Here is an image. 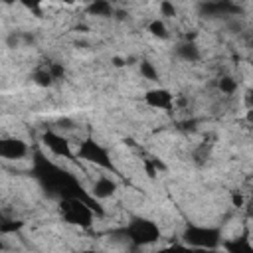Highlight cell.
<instances>
[{
    "label": "cell",
    "mask_w": 253,
    "mask_h": 253,
    "mask_svg": "<svg viewBox=\"0 0 253 253\" xmlns=\"http://www.w3.org/2000/svg\"><path fill=\"white\" fill-rule=\"evenodd\" d=\"M43 144L47 146V150H51V154L55 156H63V158H71V148H69V140L65 136H61L59 132L53 130H45L42 136Z\"/></svg>",
    "instance_id": "8992f818"
},
{
    "label": "cell",
    "mask_w": 253,
    "mask_h": 253,
    "mask_svg": "<svg viewBox=\"0 0 253 253\" xmlns=\"http://www.w3.org/2000/svg\"><path fill=\"white\" fill-rule=\"evenodd\" d=\"M125 63H126V61H125V59H121V57H115V59H113V65H115V67H123Z\"/></svg>",
    "instance_id": "44dd1931"
},
{
    "label": "cell",
    "mask_w": 253,
    "mask_h": 253,
    "mask_svg": "<svg viewBox=\"0 0 253 253\" xmlns=\"http://www.w3.org/2000/svg\"><path fill=\"white\" fill-rule=\"evenodd\" d=\"M79 253H99V251H95V249H85V251H79Z\"/></svg>",
    "instance_id": "603a6c76"
},
{
    "label": "cell",
    "mask_w": 253,
    "mask_h": 253,
    "mask_svg": "<svg viewBox=\"0 0 253 253\" xmlns=\"http://www.w3.org/2000/svg\"><path fill=\"white\" fill-rule=\"evenodd\" d=\"M215 253H221V251H215ZM223 253H225V251H223Z\"/></svg>",
    "instance_id": "d4e9b609"
},
{
    "label": "cell",
    "mask_w": 253,
    "mask_h": 253,
    "mask_svg": "<svg viewBox=\"0 0 253 253\" xmlns=\"http://www.w3.org/2000/svg\"><path fill=\"white\" fill-rule=\"evenodd\" d=\"M121 233L134 247H146L160 239V227L154 221L144 219V217H134L130 223H126L121 229Z\"/></svg>",
    "instance_id": "3957f363"
},
{
    "label": "cell",
    "mask_w": 253,
    "mask_h": 253,
    "mask_svg": "<svg viewBox=\"0 0 253 253\" xmlns=\"http://www.w3.org/2000/svg\"><path fill=\"white\" fill-rule=\"evenodd\" d=\"M59 213L63 217V221L71 223V225H79V227H91L95 221V211L91 210V206L83 200H59Z\"/></svg>",
    "instance_id": "277c9868"
},
{
    "label": "cell",
    "mask_w": 253,
    "mask_h": 253,
    "mask_svg": "<svg viewBox=\"0 0 253 253\" xmlns=\"http://www.w3.org/2000/svg\"><path fill=\"white\" fill-rule=\"evenodd\" d=\"M0 221H2V219H0Z\"/></svg>",
    "instance_id": "484cf974"
},
{
    "label": "cell",
    "mask_w": 253,
    "mask_h": 253,
    "mask_svg": "<svg viewBox=\"0 0 253 253\" xmlns=\"http://www.w3.org/2000/svg\"><path fill=\"white\" fill-rule=\"evenodd\" d=\"M32 79H34V83H38L40 87H49V85L53 83V79H51V75H49L47 67L36 69V71L32 73Z\"/></svg>",
    "instance_id": "5bb4252c"
},
{
    "label": "cell",
    "mask_w": 253,
    "mask_h": 253,
    "mask_svg": "<svg viewBox=\"0 0 253 253\" xmlns=\"http://www.w3.org/2000/svg\"><path fill=\"white\" fill-rule=\"evenodd\" d=\"M160 12H162V16H176V8L170 2H162L160 4Z\"/></svg>",
    "instance_id": "d6986e66"
},
{
    "label": "cell",
    "mask_w": 253,
    "mask_h": 253,
    "mask_svg": "<svg viewBox=\"0 0 253 253\" xmlns=\"http://www.w3.org/2000/svg\"><path fill=\"white\" fill-rule=\"evenodd\" d=\"M32 174L34 178L40 182V186L53 198L57 200H83L91 206V210L95 211L97 217L105 215V210L101 208V204L91 198V194H87L81 186V182L67 170H63L61 166L53 164L51 160H47L42 152L34 154V166H32Z\"/></svg>",
    "instance_id": "6da1fadb"
},
{
    "label": "cell",
    "mask_w": 253,
    "mask_h": 253,
    "mask_svg": "<svg viewBox=\"0 0 253 253\" xmlns=\"http://www.w3.org/2000/svg\"><path fill=\"white\" fill-rule=\"evenodd\" d=\"M140 75L144 77V79H148V81H158V71H156V67L150 63V61H140Z\"/></svg>",
    "instance_id": "9a60e30c"
},
{
    "label": "cell",
    "mask_w": 253,
    "mask_h": 253,
    "mask_svg": "<svg viewBox=\"0 0 253 253\" xmlns=\"http://www.w3.org/2000/svg\"><path fill=\"white\" fill-rule=\"evenodd\" d=\"M176 55H178L180 59H184V61L194 63V61L200 59V49H198V45H196L194 42H184V43H180V45L176 47Z\"/></svg>",
    "instance_id": "8fae6325"
},
{
    "label": "cell",
    "mask_w": 253,
    "mask_h": 253,
    "mask_svg": "<svg viewBox=\"0 0 253 253\" xmlns=\"http://www.w3.org/2000/svg\"><path fill=\"white\" fill-rule=\"evenodd\" d=\"M77 158L79 160H85L89 164H95L99 168H105V170H111L115 172V164L111 160V154L107 152L105 146H101L95 138H85L83 142H79V148H77Z\"/></svg>",
    "instance_id": "5b68a950"
},
{
    "label": "cell",
    "mask_w": 253,
    "mask_h": 253,
    "mask_svg": "<svg viewBox=\"0 0 253 253\" xmlns=\"http://www.w3.org/2000/svg\"><path fill=\"white\" fill-rule=\"evenodd\" d=\"M30 152L28 144L20 138H0V158L20 160Z\"/></svg>",
    "instance_id": "52a82bcc"
},
{
    "label": "cell",
    "mask_w": 253,
    "mask_h": 253,
    "mask_svg": "<svg viewBox=\"0 0 253 253\" xmlns=\"http://www.w3.org/2000/svg\"><path fill=\"white\" fill-rule=\"evenodd\" d=\"M194 253H215V249H194Z\"/></svg>",
    "instance_id": "7402d4cb"
},
{
    "label": "cell",
    "mask_w": 253,
    "mask_h": 253,
    "mask_svg": "<svg viewBox=\"0 0 253 253\" xmlns=\"http://www.w3.org/2000/svg\"><path fill=\"white\" fill-rule=\"evenodd\" d=\"M144 103H146L148 107H152V109L170 111L172 105H174V95H172L168 89H162V87L150 89V91H146V95H144Z\"/></svg>",
    "instance_id": "ba28073f"
},
{
    "label": "cell",
    "mask_w": 253,
    "mask_h": 253,
    "mask_svg": "<svg viewBox=\"0 0 253 253\" xmlns=\"http://www.w3.org/2000/svg\"><path fill=\"white\" fill-rule=\"evenodd\" d=\"M47 71H49L51 79H59V77H63V73H65L63 65H59V63H51V65L47 67Z\"/></svg>",
    "instance_id": "ac0fdd59"
},
{
    "label": "cell",
    "mask_w": 253,
    "mask_h": 253,
    "mask_svg": "<svg viewBox=\"0 0 253 253\" xmlns=\"http://www.w3.org/2000/svg\"><path fill=\"white\" fill-rule=\"evenodd\" d=\"M87 12L91 16H111L113 14V6L111 2H105V0H97V2H91L87 6Z\"/></svg>",
    "instance_id": "7c38bea8"
},
{
    "label": "cell",
    "mask_w": 253,
    "mask_h": 253,
    "mask_svg": "<svg viewBox=\"0 0 253 253\" xmlns=\"http://www.w3.org/2000/svg\"><path fill=\"white\" fill-rule=\"evenodd\" d=\"M2 251H4V241L0 239V253H2Z\"/></svg>",
    "instance_id": "cb8c5ba5"
},
{
    "label": "cell",
    "mask_w": 253,
    "mask_h": 253,
    "mask_svg": "<svg viewBox=\"0 0 253 253\" xmlns=\"http://www.w3.org/2000/svg\"><path fill=\"white\" fill-rule=\"evenodd\" d=\"M233 204H235L237 208H241V206H243V198H241L239 194H233Z\"/></svg>",
    "instance_id": "ffe728a7"
},
{
    "label": "cell",
    "mask_w": 253,
    "mask_h": 253,
    "mask_svg": "<svg viewBox=\"0 0 253 253\" xmlns=\"http://www.w3.org/2000/svg\"><path fill=\"white\" fill-rule=\"evenodd\" d=\"M217 85H219V89H221L225 95H231V93L237 91V81H235L233 77H221Z\"/></svg>",
    "instance_id": "2e32d148"
},
{
    "label": "cell",
    "mask_w": 253,
    "mask_h": 253,
    "mask_svg": "<svg viewBox=\"0 0 253 253\" xmlns=\"http://www.w3.org/2000/svg\"><path fill=\"white\" fill-rule=\"evenodd\" d=\"M148 32L154 36V38H158V40H166L170 34H168V28H166V24H164V20H152L150 24H148Z\"/></svg>",
    "instance_id": "4fadbf2b"
},
{
    "label": "cell",
    "mask_w": 253,
    "mask_h": 253,
    "mask_svg": "<svg viewBox=\"0 0 253 253\" xmlns=\"http://www.w3.org/2000/svg\"><path fill=\"white\" fill-rule=\"evenodd\" d=\"M117 188H119V186H117V182H115L113 178L101 176V178L95 180V184H93V188H91V198H95L97 202H99V200H105V198H111V196H115Z\"/></svg>",
    "instance_id": "9c48e42d"
},
{
    "label": "cell",
    "mask_w": 253,
    "mask_h": 253,
    "mask_svg": "<svg viewBox=\"0 0 253 253\" xmlns=\"http://www.w3.org/2000/svg\"><path fill=\"white\" fill-rule=\"evenodd\" d=\"M182 243L190 249H217L221 245V229L192 223L182 231Z\"/></svg>",
    "instance_id": "7a4b0ae2"
},
{
    "label": "cell",
    "mask_w": 253,
    "mask_h": 253,
    "mask_svg": "<svg viewBox=\"0 0 253 253\" xmlns=\"http://www.w3.org/2000/svg\"><path fill=\"white\" fill-rule=\"evenodd\" d=\"M221 247L225 253H253V247L249 243V237H233V239H221Z\"/></svg>",
    "instance_id": "30bf717a"
},
{
    "label": "cell",
    "mask_w": 253,
    "mask_h": 253,
    "mask_svg": "<svg viewBox=\"0 0 253 253\" xmlns=\"http://www.w3.org/2000/svg\"><path fill=\"white\" fill-rule=\"evenodd\" d=\"M158 253H194V249H190L188 245L184 243H172L168 247H162Z\"/></svg>",
    "instance_id": "e0dca14e"
}]
</instances>
